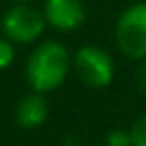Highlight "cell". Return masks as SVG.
Instances as JSON below:
<instances>
[{
  "label": "cell",
  "instance_id": "cell-1",
  "mask_svg": "<svg viewBox=\"0 0 146 146\" xmlns=\"http://www.w3.org/2000/svg\"><path fill=\"white\" fill-rule=\"evenodd\" d=\"M73 71V56L60 41H43L32 50L26 62V82L35 92L58 90Z\"/></svg>",
  "mask_w": 146,
  "mask_h": 146
},
{
  "label": "cell",
  "instance_id": "cell-2",
  "mask_svg": "<svg viewBox=\"0 0 146 146\" xmlns=\"http://www.w3.org/2000/svg\"><path fill=\"white\" fill-rule=\"evenodd\" d=\"M114 41L118 52L129 60L146 58V2H133L116 19Z\"/></svg>",
  "mask_w": 146,
  "mask_h": 146
},
{
  "label": "cell",
  "instance_id": "cell-3",
  "mask_svg": "<svg viewBox=\"0 0 146 146\" xmlns=\"http://www.w3.org/2000/svg\"><path fill=\"white\" fill-rule=\"evenodd\" d=\"M73 71L84 86L92 90L108 88L114 82L116 64L110 52L99 45H82L73 54Z\"/></svg>",
  "mask_w": 146,
  "mask_h": 146
},
{
  "label": "cell",
  "instance_id": "cell-4",
  "mask_svg": "<svg viewBox=\"0 0 146 146\" xmlns=\"http://www.w3.org/2000/svg\"><path fill=\"white\" fill-rule=\"evenodd\" d=\"M47 22L43 11L30 7L28 2H15L7 13L2 15V35L13 43L19 45H30V43L39 41V36L43 35Z\"/></svg>",
  "mask_w": 146,
  "mask_h": 146
},
{
  "label": "cell",
  "instance_id": "cell-5",
  "mask_svg": "<svg viewBox=\"0 0 146 146\" xmlns=\"http://www.w3.org/2000/svg\"><path fill=\"white\" fill-rule=\"evenodd\" d=\"M43 15L54 30L71 32L86 22V7L82 0H45Z\"/></svg>",
  "mask_w": 146,
  "mask_h": 146
},
{
  "label": "cell",
  "instance_id": "cell-6",
  "mask_svg": "<svg viewBox=\"0 0 146 146\" xmlns=\"http://www.w3.org/2000/svg\"><path fill=\"white\" fill-rule=\"evenodd\" d=\"M47 116H50V108L47 101L41 92L32 90L30 95L22 97L15 108V120L22 129H39L45 125Z\"/></svg>",
  "mask_w": 146,
  "mask_h": 146
},
{
  "label": "cell",
  "instance_id": "cell-7",
  "mask_svg": "<svg viewBox=\"0 0 146 146\" xmlns=\"http://www.w3.org/2000/svg\"><path fill=\"white\" fill-rule=\"evenodd\" d=\"M15 60V43L9 41L5 35L0 36V71H5Z\"/></svg>",
  "mask_w": 146,
  "mask_h": 146
},
{
  "label": "cell",
  "instance_id": "cell-8",
  "mask_svg": "<svg viewBox=\"0 0 146 146\" xmlns=\"http://www.w3.org/2000/svg\"><path fill=\"white\" fill-rule=\"evenodd\" d=\"M131 142L133 146H146V114L137 116L135 123L131 125Z\"/></svg>",
  "mask_w": 146,
  "mask_h": 146
},
{
  "label": "cell",
  "instance_id": "cell-9",
  "mask_svg": "<svg viewBox=\"0 0 146 146\" xmlns=\"http://www.w3.org/2000/svg\"><path fill=\"white\" fill-rule=\"evenodd\" d=\"M108 146H133L131 142V131L129 129H112L105 137Z\"/></svg>",
  "mask_w": 146,
  "mask_h": 146
},
{
  "label": "cell",
  "instance_id": "cell-10",
  "mask_svg": "<svg viewBox=\"0 0 146 146\" xmlns=\"http://www.w3.org/2000/svg\"><path fill=\"white\" fill-rule=\"evenodd\" d=\"M135 80H137V86L142 88V92H146V58L140 60V67H137Z\"/></svg>",
  "mask_w": 146,
  "mask_h": 146
},
{
  "label": "cell",
  "instance_id": "cell-11",
  "mask_svg": "<svg viewBox=\"0 0 146 146\" xmlns=\"http://www.w3.org/2000/svg\"><path fill=\"white\" fill-rule=\"evenodd\" d=\"M13 2H30V0H13Z\"/></svg>",
  "mask_w": 146,
  "mask_h": 146
}]
</instances>
